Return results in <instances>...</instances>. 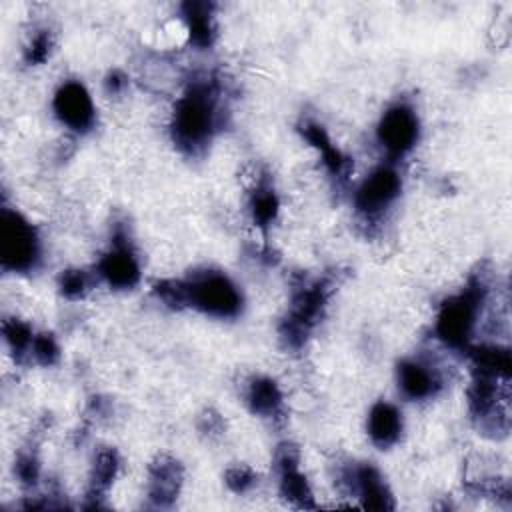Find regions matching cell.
<instances>
[{
	"label": "cell",
	"mask_w": 512,
	"mask_h": 512,
	"mask_svg": "<svg viewBox=\"0 0 512 512\" xmlns=\"http://www.w3.org/2000/svg\"><path fill=\"white\" fill-rule=\"evenodd\" d=\"M106 90L110 92V94H118V92H122L124 90V86H126V76L122 74V72H118V70H114V72H110L108 76H106Z\"/></svg>",
	"instance_id": "83f0119b"
},
{
	"label": "cell",
	"mask_w": 512,
	"mask_h": 512,
	"mask_svg": "<svg viewBox=\"0 0 512 512\" xmlns=\"http://www.w3.org/2000/svg\"><path fill=\"white\" fill-rule=\"evenodd\" d=\"M40 260V242L34 226L16 210L0 214V262L12 272H30Z\"/></svg>",
	"instance_id": "277c9868"
},
{
	"label": "cell",
	"mask_w": 512,
	"mask_h": 512,
	"mask_svg": "<svg viewBox=\"0 0 512 512\" xmlns=\"http://www.w3.org/2000/svg\"><path fill=\"white\" fill-rule=\"evenodd\" d=\"M52 108H54L56 118L64 126H68L76 132H86L94 124L96 114H94L92 98H90L86 86L76 80H68L56 90Z\"/></svg>",
	"instance_id": "ba28073f"
},
{
	"label": "cell",
	"mask_w": 512,
	"mask_h": 512,
	"mask_svg": "<svg viewBox=\"0 0 512 512\" xmlns=\"http://www.w3.org/2000/svg\"><path fill=\"white\" fill-rule=\"evenodd\" d=\"M276 466L280 494L298 508H316L310 484L298 466V450L290 444L280 446L276 452Z\"/></svg>",
	"instance_id": "30bf717a"
},
{
	"label": "cell",
	"mask_w": 512,
	"mask_h": 512,
	"mask_svg": "<svg viewBox=\"0 0 512 512\" xmlns=\"http://www.w3.org/2000/svg\"><path fill=\"white\" fill-rule=\"evenodd\" d=\"M402 180L392 166L372 170L354 194V206L364 216H376L386 210L400 194Z\"/></svg>",
	"instance_id": "52a82bcc"
},
{
	"label": "cell",
	"mask_w": 512,
	"mask_h": 512,
	"mask_svg": "<svg viewBox=\"0 0 512 512\" xmlns=\"http://www.w3.org/2000/svg\"><path fill=\"white\" fill-rule=\"evenodd\" d=\"M98 274L116 290H126L138 284L140 266L124 232L118 230L114 234L112 248L98 262Z\"/></svg>",
	"instance_id": "9c48e42d"
},
{
	"label": "cell",
	"mask_w": 512,
	"mask_h": 512,
	"mask_svg": "<svg viewBox=\"0 0 512 512\" xmlns=\"http://www.w3.org/2000/svg\"><path fill=\"white\" fill-rule=\"evenodd\" d=\"M182 12H184V20L188 24L190 40L200 48H208L214 42V36H216V26H214V18H212V4L186 2L182 6Z\"/></svg>",
	"instance_id": "e0dca14e"
},
{
	"label": "cell",
	"mask_w": 512,
	"mask_h": 512,
	"mask_svg": "<svg viewBox=\"0 0 512 512\" xmlns=\"http://www.w3.org/2000/svg\"><path fill=\"white\" fill-rule=\"evenodd\" d=\"M148 498L156 506H170L182 484V466L172 456H158L148 470Z\"/></svg>",
	"instance_id": "4fadbf2b"
},
{
	"label": "cell",
	"mask_w": 512,
	"mask_h": 512,
	"mask_svg": "<svg viewBox=\"0 0 512 512\" xmlns=\"http://www.w3.org/2000/svg\"><path fill=\"white\" fill-rule=\"evenodd\" d=\"M472 362L476 370H484V372H494L500 376L510 378V370H512V360H510V352L508 348H500V346H480L470 350Z\"/></svg>",
	"instance_id": "d6986e66"
},
{
	"label": "cell",
	"mask_w": 512,
	"mask_h": 512,
	"mask_svg": "<svg viewBox=\"0 0 512 512\" xmlns=\"http://www.w3.org/2000/svg\"><path fill=\"white\" fill-rule=\"evenodd\" d=\"M50 48H52V36L48 30H40L32 36L26 52H24V60L28 64H40L48 58L50 54Z\"/></svg>",
	"instance_id": "d4e9b609"
},
{
	"label": "cell",
	"mask_w": 512,
	"mask_h": 512,
	"mask_svg": "<svg viewBox=\"0 0 512 512\" xmlns=\"http://www.w3.org/2000/svg\"><path fill=\"white\" fill-rule=\"evenodd\" d=\"M402 434V414L390 402H376L368 414V436L378 448H390Z\"/></svg>",
	"instance_id": "5bb4252c"
},
{
	"label": "cell",
	"mask_w": 512,
	"mask_h": 512,
	"mask_svg": "<svg viewBox=\"0 0 512 512\" xmlns=\"http://www.w3.org/2000/svg\"><path fill=\"white\" fill-rule=\"evenodd\" d=\"M398 388L408 400H426L438 394L442 378L434 366L422 360H402L396 370Z\"/></svg>",
	"instance_id": "8fae6325"
},
{
	"label": "cell",
	"mask_w": 512,
	"mask_h": 512,
	"mask_svg": "<svg viewBox=\"0 0 512 512\" xmlns=\"http://www.w3.org/2000/svg\"><path fill=\"white\" fill-rule=\"evenodd\" d=\"M224 478H226L228 488L232 492H236V494H242V492L250 490L258 482L256 472L252 468H248V466H232V468L226 470Z\"/></svg>",
	"instance_id": "cb8c5ba5"
},
{
	"label": "cell",
	"mask_w": 512,
	"mask_h": 512,
	"mask_svg": "<svg viewBox=\"0 0 512 512\" xmlns=\"http://www.w3.org/2000/svg\"><path fill=\"white\" fill-rule=\"evenodd\" d=\"M300 132L322 154V160H324L328 172L336 178H346L348 168H350V160L332 144L326 130L320 124L308 120L300 126Z\"/></svg>",
	"instance_id": "9a60e30c"
},
{
	"label": "cell",
	"mask_w": 512,
	"mask_h": 512,
	"mask_svg": "<svg viewBox=\"0 0 512 512\" xmlns=\"http://www.w3.org/2000/svg\"><path fill=\"white\" fill-rule=\"evenodd\" d=\"M350 486L354 494L362 500L364 508L370 510H392L394 498L388 490L382 474L372 464H360L352 468Z\"/></svg>",
	"instance_id": "7c38bea8"
},
{
	"label": "cell",
	"mask_w": 512,
	"mask_h": 512,
	"mask_svg": "<svg viewBox=\"0 0 512 512\" xmlns=\"http://www.w3.org/2000/svg\"><path fill=\"white\" fill-rule=\"evenodd\" d=\"M200 430L206 432V434H218V432L222 430V420L218 418V414L206 412V414L200 418Z\"/></svg>",
	"instance_id": "4316f807"
},
{
	"label": "cell",
	"mask_w": 512,
	"mask_h": 512,
	"mask_svg": "<svg viewBox=\"0 0 512 512\" xmlns=\"http://www.w3.org/2000/svg\"><path fill=\"white\" fill-rule=\"evenodd\" d=\"M58 286L66 298L70 300L82 298L88 290V274L84 270H66L60 274Z\"/></svg>",
	"instance_id": "7402d4cb"
},
{
	"label": "cell",
	"mask_w": 512,
	"mask_h": 512,
	"mask_svg": "<svg viewBox=\"0 0 512 512\" xmlns=\"http://www.w3.org/2000/svg\"><path fill=\"white\" fill-rule=\"evenodd\" d=\"M154 292L170 306H192L216 318H234L242 308L236 284L214 270L194 274L190 280H162Z\"/></svg>",
	"instance_id": "6da1fadb"
},
{
	"label": "cell",
	"mask_w": 512,
	"mask_h": 512,
	"mask_svg": "<svg viewBox=\"0 0 512 512\" xmlns=\"http://www.w3.org/2000/svg\"><path fill=\"white\" fill-rule=\"evenodd\" d=\"M2 334H4V340H6V344L10 346V350H12L18 358H20L22 354L30 352L34 336H32V330H30V326H28L26 322L16 320V318L4 320V324H2Z\"/></svg>",
	"instance_id": "44dd1931"
},
{
	"label": "cell",
	"mask_w": 512,
	"mask_h": 512,
	"mask_svg": "<svg viewBox=\"0 0 512 512\" xmlns=\"http://www.w3.org/2000/svg\"><path fill=\"white\" fill-rule=\"evenodd\" d=\"M14 470H16V476H18V480H20L22 484L32 486V484H36V480H38L40 464H38V460H36V456H34L32 452H20L18 458H16Z\"/></svg>",
	"instance_id": "484cf974"
},
{
	"label": "cell",
	"mask_w": 512,
	"mask_h": 512,
	"mask_svg": "<svg viewBox=\"0 0 512 512\" xmlns=\"http://www.w3.org/2000/svg\"><path fill=\"white\" fill-rule=\"evenodd\" d=\"M218 126V96L210 82L192 84L174 106L172 138L188 154H198Z\"/></svg>",
	"instance_id": "7a4b0ae2"
},
{
	"label": "cell",
	"mask_w": 512,
	"mask_h": 512,
	"mask_svg": "<svg viewBox=\"0 0 512 512\" xmlns=\"http://www.w3.org/2000/svg\"><path fill=\"white\" fill-rule=\"evenodd\" d=\"M246 402L254 414L276 418L282 412V392L272 378L260 376L248 384Z\"/></svg>",
	"instance_id": "2e32d148"
},
{
	"label": "cell",
	"mask_w": 512,
	"mask_h": 512,
	"mask_svg": "<svg viewBox=\"0 0 512 512\" xmlns=\"http://www.w3.org/2000/svg\"><path fill=\"white\" fill-rule=\"evenodd\" d=\"M380 146L392 156H404L410 152L418 140V116L406 104L390 106L376 128Z\"/></svg>",
	"instance_id": "8992f818"
},
{
	"label": "cell",
	"mask_w": 512,
	"mask_h": 512,
	"mask_svg": "<svg viewBox=\"0 0 512 512\" xmlns=\"http://www.w3.org/2000/svg\"><path fill=\"white\" fill-rule=\"evenodd\" d=\"M486 298V284L482 278H472L470 284L446 298L436 316V334L452 348H466L476 326V318Z\"/></svg>",
	"instance_id": "3957f363"
},
{
	"label": "cell",
	"mask_w": 512,
	"mask_h": 512,
	"mask_svg": "<svg viewBox=\"0 0 512 512\" xmlns=\"http://www.w3.org/2000/svg\"><path fill=\"white\" fill-rule=\"evenodd\" d=\"M278 196L276 192L268 186V184H260L250 200V210H252V218L260 228H266L272 224V220L278 214Z\"/></svg>",
	"instance_id": "ffe728a7"
},
{
	"label": "cell",
	"mask_w": 512,
	"mask_h": 512,
	"mask_svg": "<svg viewBox=\"0 0 512 512\" xmlns=\"http://www.w3.org/2000/svg\"><path fill=\"white\" fill-rule=\"evenodd\" d=\"M330 292H332V280L320 278L312 284L302 286L294 294L288 314L280 326V336L290 348H300L304 344L312 328L322 318Z\"/></svg>",
	"instance_id": "5b68a950"
},
{
	"label": "cell",
	"mask_w": 512,
	"mask_h": 512,
	"mask_svg": "<svg viewBox=\"0 0 512 512\" xmlns=\"http://www.w3.org/2000/svg\"><path fill=\"white\" fill-rule=\"evenodd\" d=\"M118 472V454L114 448H102L92 466V476H90V498H102V494L110 488L112 480L116 478Z\"/></svg>",
	"instance_id": "ac0fdd59"
},
{
	"label": "cell",
	"mask_w": 512,
	"mask_h": 512,
	"mask_svg": "<svg viewBox=\"0 0 512 512\" xmlns=\"http://www.w3.org/2000/svg\"><path fill=\"white\" fill-rule=\"evenodd\" d=\"M30 354L34 356V360L42 366H50L58 360L60 356V350H58V344L54 340L52 334H38L34 336L32 340V348H30Z\"/></svg>",
	"instance_id": "603a6c76"
}]
</instances>
